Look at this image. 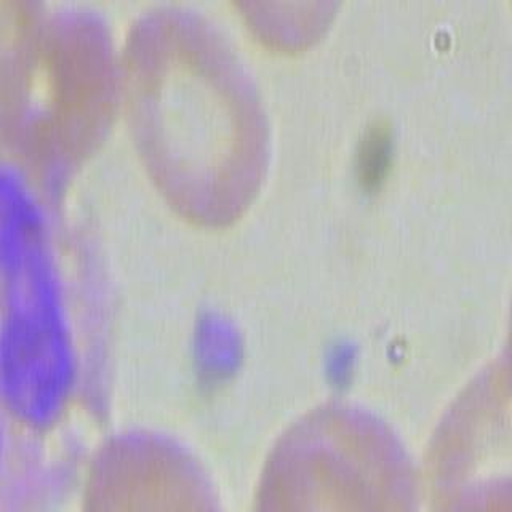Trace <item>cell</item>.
Here are the masks:
<instances>
[{"label": "cell", "instance_id": "cell-2", "mask_svg": "<svg viewBox=\"0 0 512 512\" xmlns=\"http://www.w3.org/2000/svg\"><path fill=\"white\" fill-rule=\"evenodd\" d=\"M253 512H418L415 468L380 418L327 405L272 447Z\"/></svg>", "mask_w": 512, "mask_h": 512}, {"label": "cell", "instance_id": "cell-1", "mask_svg": "<svg viewBox=\"0 0 512 512\" xmlns=\"http://www.w3.org/2000/svg\"><path fill=\"white\" fill-rule=\"evenodd\" d=\"M36 26L0 64L4 120L12 143L61 178L108 127L120 74L93 15L53 13Z\"/></svg>", "mask_w": 512, "mask_h": 512}, {"label": "cell", "instance_id": "cell-4", "mask_svg": "<svg viewBox=\"0 0 512 512\" xmlns=\"http://www.w3.org/2000/svg\"><path fill=\"white\" fill-rule=\"evenodd\" d=\"M82 512H223L204 466L157 432L104 440L88 469Z\"/></svg>", "mask_w": 512, "mask_h": 512}, {"label": "cell", "instance_id": "cell-5", "mask_svg": "<svg viewBox=\"0 0 512 512\" xmlns=\"http://www.w3.org/2000/svg\"><path fill=\"white\" fill-rule=\"evenodd\" d=\"M500 399L487 413L461 408L432 447L429 485L434 512H466L511 503L509 420Z\"/></svg>", "mask_w": 512, "mask_h": 512}, {"label": "cell", "instance_id": "cell-3", "mask_svg": "<svg viewBox=\"0 0 512 512\" xmlns=\"http://www.w3.org/2000/svg\"><path fill=\"white\" fill-rule=\"evenodd\" d=\"M218 55L210 53L208 63L170 66L167 61L170 77L156 56L138 45L125 76L144 151L151 154L168 140L159 156L167 159L172 152L176 165L200 167V178L216 181L232 180L226 168L236 176V167L245 168L250 156H258L261 143L250 93L237 72L223 76L234 64L226 63L228 55L210 76Z\"/></svg>", "mask_w": 512, "mask_h": 512}, {"label": "cell", "instance_id": "cell-6", "mask_svg": "<svg viewBox=\"0 0 512 512\" xmlns=\"http://www.w3.org/2000/svg\"><path fill=\"white\" fill-rule=\"evenodd\" d=\"M503 512H512V511H503Z\"/></svg>", "mask_w": 512, "mask_h": 512}]
</instances>
